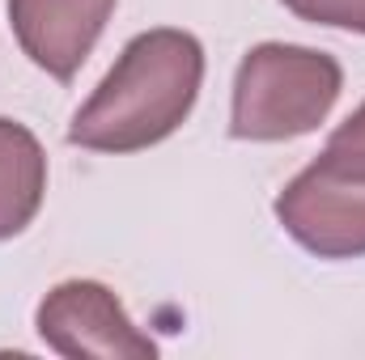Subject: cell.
Listing matches in <instances>:
<instances>
[{
  "label": "cell",
  "mask_w": 365,
  "mask_h": 360,
  "mask_svg": "<svg viewBox=\"0 0 365 360\" xmlns=\"http://www.w3.org/2000/svg\"><path fill=\"white\" fill-rule=\"evenodd\" d=\"M38 335L60 356L153 360L158 344L128 318L119 297L98 280H64L38 305Z\"/></svg>",
  "instance_id": "obj_3"
},
{
  "label": "cell",
  "mask_w": 365,
  "mask_h": 360,
  "mask_svg": "<svg viewBox=\"0 0 365 360\" xmlns=\"http://www.w3.org/2000/svg\"><path fill=\"white\" fill-rule=\"evenodd\" d=\"M115 4L119 0H9V21L21 51L43 73L73 81L102 38Z\"/></svg>",
  "instance_id": "obj_5"
},
{
  "label": "cell",
  "mask_w": 365,
  "mask_h": 360,
  "mask_svg": "<svg viewBox=\"0 0 365 360\" xmlns=\"http://www.w3.org/2000/svg\"><path fill=\"white\" fill-rule=\"evenodd\" d=\"M319 162H327V166H331L336 174H344V179L365 182V102L331 132V140H327V149H323Z\"/></svg>",
  "instance_id": "obj_7"
},
{
  "label": "cell",
  "mask_w": 365,
  "mask_h": 360,
  "mask_svg": "<svg viewBox=\"0 0 365 360\" xmlns=\"http://www.w3.org/2000/svg\"><path fill=\"white\" fill-rule=\"evenodd\" d=\"M47 157L30 127L0 119V242L17 238L43 208Z\"/></svg>",
  "instance_id": "obj_6"
},
{
  "label": "cell",
  "mask_w": 365,
  "mask_h": 360,
  "mask_svg": "<svg viewBox=\"0 0 365 360\" xmlns=\"http://www.w3.org/2000/svg\"><path fill=\"white\" fill-rule=\"evenodd\" d=\"M344 85L340 64L327 51L264 43L247 51L234 77V110L230 136L234 140H293L314 132Z\"/></svg>",
  "instance_id": "obj_2"
},
{
  "label": "cell",
  "mask_w": 365,
  "mask_h": 360,
  "mask_svg": "<svg viewBox=\"0 0 365 360\" xmlns=\"http://www.w3.org/2000/svg\"><path fill=\"white\" fill-rule=\"evenodd\" d=\"M276 221L319 259H361L365 182L336 174L327 162H314L276 195Z\"/></svg>",
  "instance_id": "obj_4"
},
{
  "label": "cell",
  "mask_w": 365,
  "mask_h": 360,
  "mask_svg": "<svg viewBox=\"0 0 365 360\" xmlns=\"http://www.w3.org/2000/svg\"><path fill=\"white\" fill-rule=\"evenodd\" d=\"M204 81V47L187 30L136 34L93 97L73 115L68 140L93 153H140L179 132Z\"/></svg>",
  "instance_id": "obj_1"
},
{
  "label": "cell",
  "mask_w": 365,
  "mask_h": 360,
  "mask_svg": "<svg viewBox=\"0 0 365 360\" xmlns=\"http://www.w3.org/2000/svg\"><path fill=\"white\" fill-rule=\"evenodd\" d=\"M280 4L289 13H297L302 21L365 34V0H280Z\"/></svg>",
  "instance_id": "obj_8"
}]
</instances>
